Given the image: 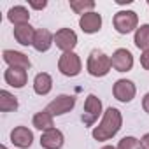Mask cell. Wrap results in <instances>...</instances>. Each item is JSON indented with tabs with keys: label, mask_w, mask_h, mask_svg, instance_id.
<instances>
[{
	"label": "cell",
	"mask_w": 149,
	"mask_h": 149,
	"mask_svg": "<svg viewBox=\"0 0 149 149\" xmlns=\"http://www.w3.org/2000/svg\"><path fill=\"white\" fill-rule=\"evenodd\" d=\"M11 142L19 149H28L33 144V132L28 126H16L11 132Z\"/></svg>",
	"instance_id": "4fadbf2b"
},
{
	"label": "cell",
	"mask_w": 149,
	"mask_h": 149,
	"mask_svg": "<svg viewBox=\"0 0 149 149\" xmlns=\"http://www.w3.org/2000/svg\"><path fill=\"white\" fill-rule=\"evenodd\" d=\"M140 67L144 70H149V49L142 51V54H140Z\"/></svg>",
	"instance_id": "d4e9b609"
},
{
	"label": "cell",
	"mask_w": 149,
	"mask_h": 149,
	"mask_svg": "<svg viewBox=\"0 0 149 149\" xmlns=\"http://www.w3.org/2000/svg\"><path fill=\"white\" fill-rule=\"evenodd\" d=\"M142 109H144V112H147L149 114V91L144 95V98H142Z\"/></svg>",
	"instance_id": "4316f807"
},
{
	"label": "cell",
	"mask_w": 149,
	"mask_h": 149,
	"mask_svg": "<svg viewBox=\"0 0 149 149\" xmlns=\"http://www.w3.org/2000/svg\"><path fill=\"white\" fill-rule=\"evenodd\" d=\"M116 149H142V147H140V139L132 137V135L123 137V139L118 142Z\"/></svg>",
	"instance_id": "603a6c76"
},
{
	"label": "cell",
	"mask_w": 149,
	"mask_h": 149,
	"mask_svg": "<svg viewBox=\"0 0 149 149\" xmlns=\"http://www.w3.org/2000/svg\"><path fill=\"white\" fill-rule=\"evenodd\" d=\"M4 81L16 88V90H21L26 86L28 83V72L25 68H14V67H7V70L4 72Z\"/></svg>",
	"instance_id": "8fae6325"
},
{
	"label": "cell",
	"mask_w": 149,
	"mask_h": 149,
	"mask_svg": "<svg viewBox=\"0 0 149 149\" xmlns=\"http://www.w3.org/2000/svg\"><path fill=\"white\" fill-rule=\"evenodd\" d=\"M140 147L142 149H149V133H144L140 137Z\"/></svg>",
	"instance_id": "484cf974"
},
{
	"label": "cell",
	"mask_w": 149,
	"mask_h": 149,
	"mask_svg": "<svg viewBox=\"0 0 149 149\" xmlns=\"http://www.w3.org/2000/svg\"><path fill=\"white\" fill-rule=\"evenodd\" d=\"M2 58H4V61H6L9 67H14V68H25V70H28V68L32 67V61H30V58H28L25 53H21V51H14V49H4V53H2Z\"/></svg>",
	"instance_id": "9a60e30c"
},
{
	"label": "cell",
	"mask_w": 149,
	"mask_h": 149,
	"mask_svg": "<svg viewBox=\"0 0 149 149\" xmlns=\"http://www.w3.org/2000/svg\"><path fill=\"white\" fill-rule=\"evenodd\" d=\"M111 61H112V68L118 72H130L133 68V54L125 47L116 49L111 56Z\"/></svg>",
	"instance_id": "9c48e42d"
},
{
	"label": "cell",
	"mask_w": 149,
	"mask_h": 149,
	"mask_svg": "<svg viewBox=\"0 0 149 149\" xmlns=\"http://www.w3.org/2000/svg\"><path fill=\"white\" fill-rule=\"evenodd\" d=\"M0 149H7V147H6V146H0Z\"/></svg>",
	"instance_id": "f546056e"
},
{
	"label": "cell",
	"mask_w": 149,
	"mask_h": 149,
	"mask_svg": "<svg viewBox=\"0 0 149 149\" xmlns=\"http://www.w3.org/2000/svg\"><path fill=\"white\" fill-rule=\"evenodd\" d=\"M51 90H53V77L47 72H39L33 77V91H35V95L46 97V95L51 93Z\"/></svg>",
	"instance_id": "2e32d148"
},
{
	"label": "cell",
	"mask_w": 149,
	"mask_h": 149,
	"mask_svg": "<svg viewBox=\"0 0 149 149\" xmlns=\"http://www.w3.org/2000/svg\"><path fill=\"white\" fill-rule=\"evenodd\" d=\"M32 125H33L37 130H40V132L51 130V128H54V116H53L51 112H47L46 109H44V111H39V112L33 114Z\"/></svg>",
	"instance_id": "d6986e66"
},
{
	"label": "cell",
	"mask_w": 149,
	"mask_h": 149,
	"mask_svg": "<svg viewBox=\"0 0 149 149\" xmlns=\"http://www.w3.org/2000/svg\"><path fill=\"white\" fill-rule=\"evenodd\" d=\"M54 44V33L47 28H37L35 30V37H33V44L32 47L39 53H47L51 49V46Z\"/></svg>",
	"instance_id": "5bb4252c"
},
{
	"label": "cell",
	"mask_w": 149,
	"mask_h": 149,
	"mask_svg": "<svg viewBox=\"0 0 149 149\" xmlns=\"http://www.w3.org/2000/svg\"><path fill=\"white\" fill-rule=\"evenodd\" d=\"M112 95L116 100H119L123 104H130L137 95V86L130 79H118L112 86Z\"/></svg>",
	"instance_id": "8992f818"
},
{
	"label": "cell",
	"mask_w": 149,
	"mask_h": 149,
	"mask_svg": "<svg viewBox=\"0 0 149 149\" xmlns=\"http://www.w3.org/2000/svg\"><path fill=\"white\" fill-rule=\"evenodd\" d=\"M112 68V61L111 56L105 54L100 49H93L88 54V61H86V70L91 77H105Z\"/></svg>",
	"instance_id": "7a4b0ae2"
},
{
	"label": "cell",
	"mask_w": 149,
	"mask_h": 149,
	"mask_svg": "<svg viewBox=\"0 0 149 149\" xmlns=\"http://www.w3.org/2000/svg\"><path fill=\"white\" fill-rule=\"evenodd\" d=\"M54 44L61 53H70L77 46V33L72 28H60L54 33Z\"/></svg>",
	"instance_id": "ba28073f"
},
{
	"label": "cell",
	"mask_w": 149,
	"mask_h": 149,
	"mask_svg": "<svg viewBox=\"0 0 149 149\" xmlns=\"http://www.w3.org/2000/svg\"><path fill=\"white\" fill-rule=\"evenodd\" d=\"M100 149H116L114 146H104V147H100Z\"/></svg>",
	"instance_id": "f1b7e54d"
},
{
	"label": "cell",
	"mask_w": 149,
	"mask_h": 149,
	"mask_svg": "<svg viewBox=\"0 0 149 149\" xmlns=\"http://www.w3.org/2000/svg\"><path fill=\"white\" fill-rule=\"evenodd\" d=\"M132 2H133V0H116V4H121V6L123 4H132Z\"/></svg>",
	"instance_id": "83f0119b"
},
{
	"label": "cell",
	"mask_w": 149,
	"mask_h": 149,
	"mask_svg": "<svg viewBox=\"0 0 149 149\" xmlns=\"http://www.w3.org/2000/svg\"><path fill=\"white\" fill-rule=\"evenodd\" d=\"M68 6H70V9L76 13V14L84 16V14L95 11V6H97V4L93 2V0H70Z\"/></svg>",
	"instance_id": "7402d4cb"
},
{
	"label": "cell",
	"mask_w": 149,
	"mask_h": 149,
	"mask_svg": "<svg viewBox=\"0 0 149 149\" xmlns=\"http://www.w3.org/2000/svg\"><path fill=\"white\" fill-rule=\"evenodd\" d=\"M100 116H104L102 100L97 95L90 93L84 100V109H83V114H81V121L84 123V126H93Z\"/></svg>",
	"instance_id": "277c9868"
},
{
	"label": "cell",
	"mask_w": 149,
	"mask_h": 149,
	"mask_svg": "<svg viewBox=\"0 0 149 149\" xmlns=\"http://www.w3.org/2000/svg\"><path fill=\"white\" fill-rule=\"evenodd\" d=\"M39 142H40V147L44 149H61L65 144V135L61 133V130L51 128V130L42 132Z\"/></svg>",
	"instance_id": "30bf717a"
},
{
	"label": "cell",
	"mask_w": 149,
	"mask_h": 149,
	"mask_svg": "<svg viewBox=\"0 0 149 149\" xmlns=\"http://www.w3.org/2000/svg\"><path fill=\"white\" fill-rule=\"evenodd\" d=\"M7 19L9 23H13L14 26H21V25H28L30 23V11L25 6H14L7 11Z\"/></svg>",
	"instance_id": "e0dca14e"
},
{
	"label": "cell",
	"mask_w": 149,
	"mask_h": 149,
	"mask_svg": "<svg viewBox=\"0 0 149 149\" xmlns=\"http://www.w3.org/2000/svg\"><path fill=\"white\" fill-rule=\"evenodd\" d=\"M79 28L88 35L98 33L102 30V14L93 11V13H88V14L81 16L79 18Z\"/></svg>",
	"instance_id": "7c38bea8"
},
{
	"label": "cell",
	"mask_w": 149,
	"mask_h": 149,
	"mask_svg": "<svg viewBox=\"0 0 149 149\" xmlns=\"http://www.w3.org/2000/svg\"><path fill=\"white\" fill-rule=\"evenodd\" d=\"M112 25L116 28L118 33L121 35H126V33H132L139 28V16L135 11H130V9H123V11H118L112 18Z\"/></svg>",
	"instance_id": "3957f363"
},
{
	"label": "cell",
	"mask_w": 149,
	"mask_h": 149,
	"mask_svg": "<svg viewBox=\"0 0 149 149\" xmlns=\"http://www.w3.org/2000/svg\"><path fill=\"white\" fill-rule=\"evenodd\" d=\"M74 107H76V97L74 95H58L56 98H53L47 104L46 111L51 112L53 116H63L70 112Z\"/></svg>",
	"instance_id": "52a82bcc"
},
{
	"label": "cell",
	"mask_w": 149,
	"mask_h": 149,
	"mask_svg": "<svg viewBox=\"0 0 149 149\" xmlns=\"http://www.w3.org/2000/svg\"><path fill=\"white\" fill-rule=\"evenodd\" d=\"M123 126V114L119 109L116 107H107L104 116H102V121L98 123V126H95L91 130V135L95 140L98 142H105V140H111L112 137L118 135V132L121 130Z\"/></svg>",
	"instance_id": "6da1fadb"
},
{
	"label": "cell",
	"mask_w": 149,
	"mask_h": 149,
	"mask_svg": "<svg viewBox=\"0 0 149 149\" xmlns=\"http://www.w3.org/2000/svg\"><path fill=\"white\" fill-rule=\"evenodd\" d=\"M18 107H19V102L11 91H7V90L0 91V111L2 112H13Z\"/></svg>",
	"instance_id": "44dd1931"
},
{
	"label": "cell",
	"mask_w": 149,
	"mask_h": 149,
	"mask_svg": "<svg viewBox=\"0 0 149 149\" xmlns=\"http://www.w3.org/2000/svg\"><path fill=\"white\" fill-rule=\"evenodd\" d=\"M133 44L142 49V51H147L149 49V23H144L140 25L135 33H133Z\"/></svg>",
	"instance_id": "ffe728a7"
},
{
	"label": "cell",
	"mask_w": 149,
	"mask_h": 149,
	"mask_svg": "<svg viewBox=\"0 0 149 149\" xmlns=\"http://www.w3.org/2000/svg\"><path fill=\"white\" fill-rule=\"evenodd\" d=\"M28 7L35 9V11H42L47 7V0H42V2H37V0H28Z\"/></svg>",
	"instance_id": "cb8c5ba5"
},
{
	"label": "cell",
	"mask_w": 149,
	"mask_h": 149,
	"mask_svg": "<svg viewBox=\"0 0 149 149\" xmlns=\"http://www.w3.org/2000/svg\"><path fill=\"white\" fill-rule=\"evenodd\" d=\"M147 6H149V2H147Z\"/></svg>",
	"instance_id": "4dcf8cb0"
},
{
	"label": "cell",
	"mask_w": 149,
	"mask_h": 149,
	"mask_svg": "<svg viewBox=\"0 0 149 149\" xmlns=\"http://www.w3.org/2000/svg\"><path fill=\"white\" fill-rule=\"evenodd\" d=\"M58 70L63 74L65 77H76L83 70V61L79 58L77 53H61V56L58 58Z\"/></svg>",
	"instance_id": "5b68a950"
},
{
	"label": "cell",
	"mask_w": 149,
	"mask_h": 149,
	"mask_svg": "<svg viewBox=\"0 0 149 149\" xmlns=\"http://www.w3.org/2000/svg\"><path fill=\"white\" fill-rule=\"evenodd\" d=\"M33 37H35V28L28 23V25H21V26H14V39L18 44L21 46H32L33 44Z\"/></svg>",
	"instance_id": "ac0fdd59"
}]
</instances>
